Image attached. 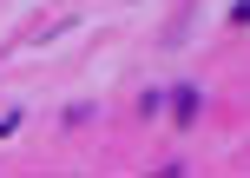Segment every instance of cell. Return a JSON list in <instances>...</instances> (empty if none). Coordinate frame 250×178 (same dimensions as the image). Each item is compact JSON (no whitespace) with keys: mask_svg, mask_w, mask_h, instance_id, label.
Segmentation results:
<instances>
[{"mask_svg":"<svg viewBox=\"0 0 250 178\" xmlns=\"http://www.w3.org/2000/svg\"><path fill=\"white\" fill-rule=\"evenodd\" d=\"M171 106H178V119H198V86H178Z\"/></svg>","mask_w":250,"mask_h":178,"instance_id":"cell-1","label":"cell"},{"mask_svg":"<svg viewBox=\"0 0 250 178\" xmlns=\"http://www.w3.org/2000/svg\"><path fill=\"white\" fill-rule=\"evenodd\" d=\"M20 119H26V112H7V119H0V139H7V132H20Z\"/></svg>","mask_w":250,"mask_h":178,"instance_id":"cell-2","label":"cell"}]
</instances>
